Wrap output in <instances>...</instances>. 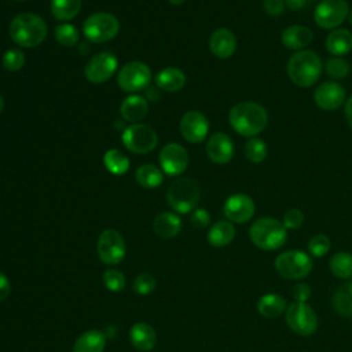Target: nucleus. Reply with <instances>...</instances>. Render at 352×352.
<instances>
[{
    "label": "nucleus",
    "mask_w": 352,
    "mask_h": 352,
    "mask_svg": "<svg viewBox=\"0 0 352 352\" xmlns=\"http://www.w3.org/2000/svg\"><path fill=\"white\" fill-rule=\"evenodd\" d=\"M287 308L286 300L278 293H267L257 301V311L263 318L274 319L282 315Z\"/></svg>",
    "instance_id": "25"
},
{
    "label": "nucleus",
    "mask_w": 352,
    "mask_h": 352,
    "mask_svg": "<svg viewBox=\"0 0 352 352\" xmlns=\"http://www.w3.org/2000/svg\"><path fill=\"white\" fill-rule=\"evenodd\" d=\"M209 48H210V52L220 59L230 58L236 50L235 34L227 28L216 29L210 34Z\"/></svg>",
    "instance_id": "19"
},
{
    "label": "nucleus",
    "mask_w": 352,
    "mask_h": 352,
    "mask_svg": "<svg viewBox=\"0 0 352 352\" xmlns=\"http://www.w3.org/2000/svg\"><path fill=\"white\" fill-rule=\"evenodd\" d=\"M96 249L100 261L107 265L118 264L120 261H122L126 253V246L122 235L113 228L102 231L96 242Z\"/></svg>",
    "instance_id": "12"
},
{
    "label": "nucleus",
    "mask_w": 352,
    "mask_h": 352,
    "mask_svg": "<svg viewBox=\"0 0 352 352\" xmlns=\"http://www.w3.org/2000/svg\"><path fill=\"white\" fill-rule=\"evenodd\" d=\"M314 100L323 110H337L345 103V88L337 81H324L315 88Z\"/></svg>",
    "instance_id": "17"
},
{
    "label": "nucleus",
    "mask_w": 352,
    "mask_h": 352,
    "mask_svg": "<svg viewBox=\"0 0 352 352\" xmlns=\"http://www.w3.org/2000/svg\"><path fill=\"white\" fill-rule=\"evenodd\" d=\"M18 1H22V0H18Z\"/></svg>",
    "instance_id": "52"
},
{
    "label": "nucleus",
    "mask_w": 352,
    "mask_h": 352,
    "mask_svg": "<svg viewBox=\"0 0 352 352\" xmlns=\"http://www.w3.org/2000/svg\"><path fill=\"white\" fill-rule=\"evenodd\" d=\"M274 268L283 279L300 280L307 278L312 271V258L302 250L292 249L276 256Z\"/></svg>",
    "instance_id": "6"
},
{
    "label": "nucleus",
    "mask_w": 352,
    "mask_h": 352,
    "mask_svg": "<svg viewBox=\"0 0 352 352\" xmlns=\"http://www.w3.org/2000/svg\"><path fill=\"white\" fill-rule=\"evenodd\" d=\"M151 80L150 67L140 62L132 60L121 67L117 74V84L125 92H139L148 87Z\"/></svg>",
    "instance_id": "10"
},
{
    "label": "nucleus",
    "mask_w": 352,
    "mask_h": 352,
    "mask_svg": "<svg viewBox=\"0 0 352 352\" xmlns=\"http://www.w3.org/2000/svg\"><path fill=\"white\" fill-rule=\"evenodd\" d=\"M201 198V190L195 180L190 177H179L170 183L166 201L177 213H188L195 209Z\"/></svg>",
    "instance_id": "5"
},
{
    "label": "nucleus",
    "mask_w": 352,
    "mask_h": 352,
    "mask_svg": "<svg viewBox=\"0 0 352 352\" xmlns=\"http://www.w3.org/2000/svg\"><path fill=\"white\" fill-rule=\"evenodd\" d=\"M228 122L238 135L254 138L265 129L268 124V113L264 106L257 102H238L228 113Z\"/></svg>",
    "instance_id": "1"
},
{
    "label": "nucleus",
    "mask_w": 352,
    "mask_h": 352,
    "mask_svg": "<svg viewBox=\"0 0 352 352\" xmlns=\"http://www.w3.org/2000/svg\"><path fill=\"white\" fill-rule=\"evenodd\" d=\"M235 238V227L228 220L216 221L208 231V242L214 248H224Z\"/></svg>",
    "instance_id": "27"
},
{
    "label": "nucleus",
    "mask_w": 352,
    "mask_h": 352,
    "mask_svg": "<svg viewBox=\"0 0 352 352\" xmlns=\"http://www.w3.org/2000/svg\"><path fill=\"white\" fill-rule=\"evenodd\" d=\"M308 253L312 257H323L329 253L331 248L330 238L324 234H315L309 241H308Z\"/></svg>",
    "instance_id": "37"
},
{
    "label": "nucleus",
    "mask_w": 352,
    "mask_h": 352,
    "mask_svg": "<svg viewBox=\"0 0 352 352\" xmlns=\"http://www.w3.org/2000/svg\"><path fill=\"white\" fill-rule=\"evenodd\" d=\"M103 283L110 292H121L125 287V276L116 268H107L103 272Z\"/></svg>",
    "instance_id": "39"
},
{
    "label": "nucleus",
    "mask_w": 352,
    "mask_h": 352,
    "mask_svg": "<svg viewBox=\"0 0 352 352\" xmlns=\"http://www.w3.org/2000/svg\"><path fill=\"white\" fill-rule=\"evenodd\" d=\"M252 243L261 250H276L287 239V231L282 221L274 217H260L249 228Z\"/></svg>",
    "instance_id": "4"
},
{
    "label": "nucleus",
    "mask_w": 352,
    "mask_h": 352,
    "mask_svg": "<svg viewBox=\"0 0 352 352\" xmlns=\"http://www.w3.org/2000/svg\"><path fill=\"white\" fill-rule=\"evenodd\" d=\"M25 65V54L18 48H10L3 54V67L8 72H18Z\"/></svg>",
    "instance_id": "38"
},
{
    "label": "nucleus",
    "mask_w": 352,
    "mask_h": 352,
    "mask_svg": "<svg viewBox=\"0 0 352 352\" xmlns=\"http://www.w3.org/2000/svg\"><path fill=\"white\" fill-rule=\"evenodd\" d=\"M285 0H263V8L270 16H279L285 11Z\"/></svg>",
    "instance_id": "43"
},
{
    "label": "nucleus",
    "mask_w": 352,
    "mask_h": 352,
    "mask_svg": "<svg viewBox=\"0 0 352 352\" xmlns=\"http://www.w3.org/2000/svg\"><path fill=\"white\" fill-rule=\"evenodd\" d=\"M190 223L192 227L198 228V230H202V228H206L210 223V214L206 209L204 208H198V209H194L191 216H190Z\"/></svg>",
    "instance_id": "42"
},
{
    "label": "nucleus",
    "mask_w": 352,
    "mask_h": 352,
    "mask_svg": "<svg viewBox=\"0 0 352 352\" xmlns=\"http://www.w3.org/2000/svg\"><path fill=\"white\" fill-rule=\"evenodd\" d=\"M118 19L110 12H95L89 15L82 26L84 36L92 43H106L117 36Z\"/></svg>",
    "instance_id": "8"
},
{
    "label": "nucleus",
    "mask_w": 352,
    "mask_h": 352,
    "mask_svg": "<svg viewBox=\"0 0 352 352\" xmlns=\"http://www.w3.org/2000/svg\"><path fill=\"white\" fill-rule=\"evenodd\" d=\"M285 320L289 329L298 336H311L318 329V315L307 302L293 301L285 311Z\"/></svg>",
    "instance_id": "7"
},
{
    "label": "nucleus",
    "mask_w": 352,
    "mask_h": 352,
    "mask_svg": "<svg viewBox=\"0 0 352 352\" xmlns=\"http://www.w3.org/2000/svg\"><path fill=\"white\" fill-rule=\"evenodd\" d=\"M11 290V285H10V279L0 272V301H4Z\"/></svg>",
    "instance_id": "45"
},
{
    "label": "nucleus",
    "mask_w": 352,
    "mask_h": 352,
    "mask_svg": "<svg viewBox=\"0 0 352 352\" xmlns=\"http://www.w3.org/2000/svg\"><path fill=\"white\" fill-rule=\"evenodd\" d=\"M254 210H256L254 201L243 192H236L230 195L226 199L223 206V212L227 220L238 224L249 221L253 217Z\"/></svg>",
    "instance_id": "16"
},
{
    "label": "nucleus",
    "mask_w": 352,
    "mask_h": 352,
    "mask_svg": "<svg viewBox=\"0 0 352 352\" xmlns=\"http://www.w3.org/2000/svg\"><path fill=\"white\" fill-rule=\"evenodd\" d=\"M245 155L253 164H260L267 157V144L260 138H249L245 143Z\"/></svg>",
    "instance_id": "35"
},
{
    "label": "nucleus",
    "mask_w": 352,
    "mask_h": 352,
    "mask_svg": "<svg viewBox=\"0 0 352 352\" xmlns=\"http://www.w3.org/2000/svg\"><path fill=\"white\" fill-rule=\"evenodd\" d=\"M208 158L219 165L227 164L234 155V143L227 133L216 132L206 142Z\"/></svg>",
    "instance_id": "18"
},
{
    "label": "nucleus",
    "mask_w": 352,
    "mask_h": 352,
    "mask_svg": "<svg viewBox=\"0 0 352 352\" xmlns=\"http://www.w3.org/2000/svg\"><path fill=\"white\" fill-rule=\"evenodd\" d=\"M344 113H345V118H346V122L348 125L351 126L352 129V95L345 100L344 103Z\"/></svg>",
    "instance_id": "46"
},
{
    "label": "nucleus",
    "mask_w": 352,
    "mask_h": 352,
    "mask_svg": "<svg viewBox=\"0 0 352 352\" xmlns=\"http://www.w3.org/2000/svg\"><path fill=\"white\" fill-rule=\"evenodd\" d=\"M106 346V337L100 330L91 329L84 331L73 345L72 352H103Z\"/></svg>",
    "instance_id": "26"
},
{
    "label": "nucleus",
    "mask_w": 352,
    "mask_h": 352,
    "mask_svg": "<svg viewBox=\"0 0 352 352\" xmlns=\"http://www.w3.org/2000/svg\"><path fill=\"white\" fill-rule=\"evenodd\" d=\"M348 22H349V25L352 26V10H349V14H348Z\"/></svg>",
    "instance_id": "49"
},
{
    "label": "nucleus",
    "mask_w": 352,
    "mask_h": 352,
    "mask_svg": "<svg viewBox=\"0 0 352 352\" xmlns=\"http://www.w3.org/2000/svg\"><path fill=\"white\" fill-rule=\"evenodd\" d=\"M324 70H326L327 76H330L333 80H342L349 74L351 66L341 56H333L326 60Z\"/></svg>",
    "instance_id": "36"
},
{
    "label": "nucleus",
    "mask_w": 352,
    "mask_h": 352,
    "mask_svg": "<svg viewBox=\"0 0 352 352\" xmlns=\"http://www.w3.org/2000/svg\"><path fill=\"white\" fill-rule=\"evenodd\" d=\"M312 40H314L312 30L302 25H292L286 28L280 34L282 44L294 52L304 50Z\"/></svg>",
    "instance_id": "20"
},
{
    "label": "nucleus",
    "mask_w": 352,
    "mask_h": 352,
    "mask_svg": "<svg viewBox=\"0 0 352 352\" xmlns=\"http://www.w3.org/2000/svg\"><path fill=\"white\" fill-rule=\"evenodd\" d=\"M349 14V6L345 0H322L315 7L314 19L322 29H337Z\"/></svg>",
    "instance_id": "11"
},
{
    "label": "nucleus",
    "mask_w": 352,
    "mask_h": 352,
    "mask_svg": "<svg viewBox=\"0 0 352 352\" xmlns=\"http://www.w3.org/2000/svg\"><path fill=\"white\" fill-rule=\"evenodd\" d=\"M329 268L331 274L341 279L352 278V254L348 252H337L330 257Z\"/></svg>",
    "instance_id": "32"
},
{
    "label": "nucleus",
    "mask_w": 352,
    "mask_h": 352,
    "mask_svg": "<svg viewBox=\"0 0 352 352\" xmlns=\"http://www.w3.org/2000/svg\"><path fill=\"white\" fill-rule=\"evenodd\" d=\"M160 165L169 176L182 175L188 166V153L179 143H168L160 151Z\"/></svg>",
    "instance_id": "14"
},
{
    "label": "nucleus",
    "mask_w": 352,
    "mask_h": 352,
    "mask_svg": "<svg viewBox=\"0 0 352 352\" xmlns=\"http://www.w3.org/2000/svg\"><path fill=\"white\" fill-rule=\"evenodd\" d=\"M54 34H55L56 43L60 44L62 47H66V48H70V47L76 45L78 38H80L78 29L72 23H60V25L55 26Z\"/></svg>",
    "instance_id": "34"
},
{
    "label": "nucleus",
    "mask_w": 352,
    "mask_h": 352,
    "mask_svg": "<svg viewBox=\"0 0 352 352\" xmlns=\"http://www.w3.org/2000/svg\"><path fill=\"white\" fill-rule=\"evenodd\" d=\"M129 340L136 349L142 352H148L157 344V334L150 324L140 322V323H135L131 327Z\"/></svg>",
    "instance_id": "21"
},
{
    "label": "nucleus",
    "mask_w": 352,
    "mask_h": 352,
    "mask_svg": "<svg viewBox=\"0 0 352 352\" xmlns=\"http://www.w3.org/2000/svg\"><path fill=\"white\" fill-rule=\"evenodd\" d=\"M312 292H311V287L307 285V283H297L294 287H293V297H294V301H298V302H307L311 297Z\"/></svg>",
    "instance_id": "44"
},
{
    "label": "nucleus",
    "mask_w": 352,
    "mask_h": 352,
    "mask_svg": "<svg viewBox=\"0 0 352 352\" xmlns=\"http://www.w3.org/2000/svg\"><path fill=\"white\" fill-rule=\"evenodd\" d=\"M82 0H51V14L59 21H70L77 16L81 10Z\"/></svg>",
    "instance_id": "30"
},
{
    "label": "nucleus",
    "mask_w": 352,
    "mask_h": 352,
    "mask_svg": "<svg viewBox=\"0 0 352 352\" xmlns=\"http://www.w3.org/2000/svg\"><path fill=\"white\" fill-rule=\"evenodd\" d=\"M122 144L135 154H146L158 144L157 132L146 124H132L122 131Z\"/></svg>",
    "instance_id": "9"
},
{
    "label": "nucleus",
    "mask_w": 352,
    "mask_h": 352,
    "mask_svg": "<svg viewBox=\"0 0 352 352\" xmlns=\"http://www.w3.org/2000/svg\"><path fill=\"white\" fill-rule=\"evenodd\" d=\"M153 230L155 235L164 239L176 236L182 230V220L172 212H162L155 216L153 221Z\"/></svg>",
    "instance_id": "24"
},
{
    "label": "nucleus",
    "mask_w": 352,
    "mask_h": 352,
    "mask_svg": "<svg viewBox=\"0 0 352 352\" xmlns=\"http://www.w3.org/2000/svg\"><path fill=\"white\" fill-rule=\"evenodd\" d=\"M157 280L151 274H140L133 280V290L140 296L150 294L155 289Z\"/></svg>",
    "instance_id": "40"
},
{
    "label": "nucleus",
    "mask_w": 352,
    "mask_h": 352,
    "mask_svg": "<svg viewBox=\"0 0 352 352\" xmlns=\"http://www.w3.org/2000/svg\"><path fill=\"white\" fill-rule=\"evenodd\" d=\"M331 305L338 315L352 318V280L345 282L334 292Z\"/></svg>",
    "instance_id": "29"
},
{
    "label": "nucleus",
    "mask_w": 352,
    "mask_h": 352,
    "mask_svg": "<svg viewBox=\"0 0 352 352\" xmlns=\"http://www.w3.org/2000/svg\"><path fill=\"white\" fill-rule=\"evenodd\" d=\"M155 84L164 91L176 92L186 84V74L179 67H165L155 76Z\"/></svg>",
    "instance_id": "28"
},
{
    "label": "nucleus",
    "mask_w": 352,
    "mask_h": 352,
    "mask_svg": "<svg viewBox=\"0 0 352 352\" xmlns=\"http://www.w3.org/2000/svg\"><path fill=\"white\" fill-rule=\"evenodd\" d=\"M304 223V213L300 209H287L282 216V224L286 230H297Z\"/></svg>",
    "instance_id": "41"
},
{
    "label": "nucleus",
    "mask_w": 352,
    "mask_h": 352,
    "mask_svg": "<svg viewBox=\"0 0 352 352\" xmlns=\"http://www.w3.org/2000/svg\"><path fill=\"white\" fill-rule=\"evenodd\" d=\"M135 179L139 186L144 188H155L164 182V175L155 165L144 164L135 172Z\"/></svg>",
    "instance_id": "31"
},
{
    "label": "nucleus",
    "mask_w": 352,
    "mask_h": 352,
    "mask_svg": "<svg viewBox=\"0 0 352 352\" xmlns=\"http://www.w3.org/2000/svg\"><path fill=\"white\" fill-rule=\"evenodd\" d=\"M307 0H285V4L290 10H301L305 6Z\"/></svg>",
    "instance_id": "47"
},
{
    "label": "nucleus",
    "mask_w": 352,
    "mask_h": 352,
    "mask_svg": "<svg viewBox=\"0 0 352 352\" xmlns=\"http://www.w3.org/2000/svg\"><path fill=\"white\" fill-rule=\"evenodd\" d=\"M120 111L124 120L129 122H139L148 111L147 99L140 95H129L122 100Z\"/></svg>",
    "instance_id": "23"
},
{
    "label": "nucleus",
    "mask_w": 352,
    "mask_h": 352,
    "mask_svg": "<svg viewBox=\"0 0 352 352\" xmlns=\"http://www.w3.org/2000/svg\"><path fill=\"white\" fill-rule=\"evenodd\" d=\"M312 1H319V0H312ZM322 1V0H320Z\"/></svg>",
    "instance_id": "51"
},
{
    "label": "nucleus",
    "mask_w": 352,
    "mask_h": 352,
    "mask_svg": "<svg viewBox=\"0 0 352 352\" xmlns=\"http://www.w3.org/2000/svg\"><path fill=\"white\" fill-rule=\"evenodd\" d=\"M3 109H4V99L0 96V113L3 111Z\"/></svg>",
    "instance_id": "50"
},
{
    "label": "nucleus",
    "mask_w": 352,
    "mask_h": 352,
    "mask_svg": "<svg viewBox=\"0 0 352 352\" xmlns=\"http://www.w3.org/2000/svg\"><path fill=\"white\" fill-rule=\"evenodd\" d=\"M103 164L111 175H124L129 169V158L125 157L120 150L110 148L103 155Z\"/></svg>",
    "instance_id": "33"
},
{
    "label": "nucleus",
    "mask_w": 352,
    "mask_h": 352,
    "mask_svg": "<svg viewBox=\"0 0 352 352\" xmlns=\"http://www.w3.org/2000/svg\"><path fill=\"white\" fill-rule=\"evenodd\" d=\"M170 4H173V6H180L182 3H184V0H168Z\"/></svg>",
    "instance_id": "48"
},
{
    "label": "nucleus",
    "mask_w": 352,
    "mask_h": 352,
    "mask_svg": "<svg viewBox=\"0 0 352 352\" xmlns=\"http://www.w3.org/2000/svg\"><path fill=\"white\" fill-rule=\"evenodd\" d=\"M8 33L11 40L19 47L33 48L47 37V25L43 18L32 12H22L10 22Z\"/></svg>",
    "instance_id": "2"
},
{
    "label": "nucleus",
    "mask_w": 352,
    "mask_h": 352,
    "mask_svg": "<svg viewBox=\"0 0 352 352\" xmlns=\"http://www.w3.org/2000/svg\"><path fill=\"white\" fill-rule=\"evenodd\" d=\"M322 74L320 56L312 50L296 51L287 60V76L301 88L312 87Z\"/></svg>",
    "instance_id": "3"
},
{
    "label": "nucleus",
    "mask_w": 352,
    "mask_h": 352,
    "mask_svg": "<svg viewBox=\"0 0 352 352\" xmlns=\"http://www.w3.org/2000/svg\"><path fill=\"white\" fill-rule=\"evenodd\" d=\"M326 50L334 56H344L352 50V33L348 29H333L326 37Z\"/></svg>",
    "instance_id": "22"
},
{
    "label": "nucleus",
    "mask_w": 352,
    "mask_h": 352,
    "mask_svg": "<svg viewBox=\"0 0 352 352\" xmlns=\"http://www.w3.org/2000/svg\"><path fill=\"white\" fill-rule=\"evenodd\" d=\"M118 60L111 52H99L94 55L85 65L84 74L92 84H102L107 81L117 70Z\"/></svg>",
    "instance_id": "13"
},
{
    "label": "nucleus",
    "mask_w": 352,
    "mask_h": 352,
    "mask_svg": "<svg viewBox=\"0 0 352 352\" xmlns=\"http://www.w3.org/2000/svg\"><path fill=\"white\" fill-rule=\"evenodd\" d=\"M179 129L182 136L190 143H201L205 140L209 132V121L206 116L198 110H190L184 113L180 120Z\"/></svg>",
    "instance_id": "15"
}]
</instances>
